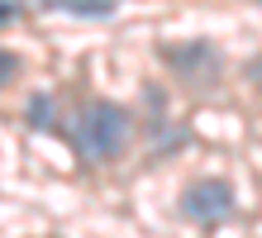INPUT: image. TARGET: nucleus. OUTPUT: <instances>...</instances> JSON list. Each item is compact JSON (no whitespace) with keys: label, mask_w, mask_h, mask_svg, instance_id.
<instances>
[{"label":"nucleus","mask_w":262,"mask_h":238,"mask_svg":"<svg viewBox=\"0 0 262 238\" xmlns=\"http://www.w3.org/2000/svg\"><path fill=\"white\" fill-rule=\"evenodd\" d=\"M129 138H134V119H129L124 105L86 100L76 110V119H72V143H76V153H81L91 167H105V162H115V157H124Z\"/></svg>","instance_id":"nucleus-1"},{"label":"nucleus","mask_w":262,"mask_h":238,"mask_svg":"<svg viewBox=\"0 0 262 238\" xmlns=\"http://www.w3.org/2000/svg\"><path fill=\"white\" fill-rule=\"evenodd\" d=\"M181 214L200 229H214L224 219H234V190H229L220 177H200L181 190Z\"/></svg>","instance_id":"nucleus-2"},{"label":"nucleus","mask_w":262,"mask_h":238,"mask_svg":"<svg viewBox=\"0 0 262 238\" xmlns=\"http://www.w3.org/2000/svg\"><path fill=\"white\" fill-rule=\"evenodd\" d=\"M162 57H167V67H177L181 76H195V81H210L220 72V53L210 43H167Z\"/></svg>","instance_id":"nucleus-3"},{"label":"nucleus","mask_w":262,"mask_h":238,"mask_svg":"<svg viewBox=\"0 0 262 238\" xmlns=\"http://www.w3.org/2000/svg\"><path fill=\"white\" fill-rule=\"evenodd\" d=\"M24 119H29V129L57 134V95H53V91H34V100H29Z\"/></svg>","instance_id":"nucleus-4"},{"label":"nucleus","mask_w":262,"mask_h":238,"mask_svg":"<svg viewBox=\"0 0 262 238\" xmlns=\"http://www.w3.org/2000/svg\"><path fill=\"white\" fill-rule=\"evenodd\" d=\"M48 10H67V14H86V19H100V14H115V0H43Z\"/></svg>","instance_id":"nucleus-5"},{"label":"nucleus","mask_w":262,"mask_h":238,"mask_svg":"<svg viewBox=\"0 0 262 238\" xmlns=\"http://www.w3.org/2000/svg\"><path fill=\"white\" fill-rule=\"evenodd\" d=\"M14 72H19V57H14V53H5V48H0V86H5V81H10Z\"/></svg>","instance_id":"nucleus-6"},{"label":"nucleus","mask_w":262,"mask_h":238,"mask_svg":"<svg viewBox=\"0 0 262 238\" xmlns=\"http://www.w3.org/2000/svg\"><path fill=\"white\" fill-rule=\"evenodd\" d=\"M14 14H19V5H14V0H0V24L14 19Z\"/></svg>","instance_id":"nucleus-7"}]
</instances>
